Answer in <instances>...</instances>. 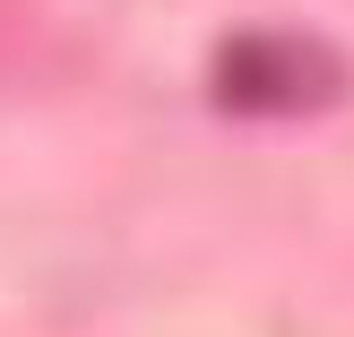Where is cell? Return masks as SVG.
Masks as SVG:
<instances>
[{"mask_svg":"<svg viewBox=\"0 0 354 337\" xmlns=\"http://www.w3.org/2000/svg\"><path fill=\"white\" fill-rule=\"evenodd\" d=\"M337 95H346V52L320 44V35L259 26V35H234L216 52V104L225 113L277 121V113H320Z\"/></svg>","mask_w":354,"mask_h":337,"instance_id":"1","label":"cell"}]
</instances>
